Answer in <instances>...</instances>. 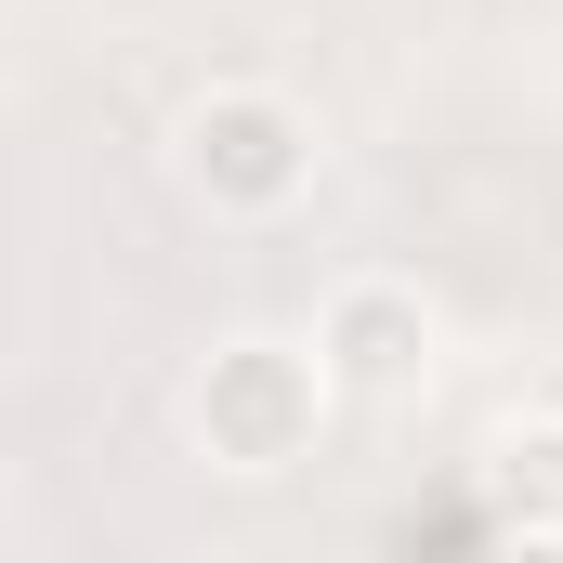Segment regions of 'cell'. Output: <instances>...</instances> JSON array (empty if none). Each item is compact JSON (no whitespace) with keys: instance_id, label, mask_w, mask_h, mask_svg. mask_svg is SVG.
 I'll use <instances>...</instances> for the list:
<instances>
[{"instance_id":"cell-1","label":"cell","mask_w":563,"mask_h":563,"mask_svg":"<svg viewBox=\"0 0 563 563\" xmlns=\"http://www.w3.org/2000/svg\"><path fill=\"white\" fill-rule=\"evenodd\" d=\"M328 367L301 354V341H223L210 367H197V445L223 459V472H288V459H314V432H328Z\"/></svg>"},{"instance_id":"cell-3","label":"cell","mask_w":563,"mask_h":563,"mask_svg":"<svg viewBox=\"0 0 563 563\" xmlns=\"http://www.w3.org/2000/svg\"><path fill=\"white\" fill-rule=\"evenodd\" d=\"M314 367H328V394H367V407L420 394V380H432V314H420V288L354 276L328 314H314Z\"/></svg>"},{"instance_id":"cell-2","label":"cell","mask_w":563,"mask_h":563,"mask_svg":"<svg viewBox=\"0 0 563 563\" xmlns=\"http://www.w3.org/2000/svg\"><path fill=\"white\" fill-rule=\"evenodd\" d=\"M170 157H184V184H197L210 210H250V223H263V210H288V197L314 184V119H301L288 92H250V79H236V92L184 106V144H170Z\"/></svg>"},{"instance_id":"cell-4","label":"cell","mask_w":563,"mask_h":563,"mask_svg":"<svg viewBox=\"0 0 563 563\" xmlns=\"http://www.w3.org/2000/svg\"><path fill=\"white\" fill-rule=\"evenodd\" d=\"M485 525H511V538H563V432H511L498 445V511Z\"/></svg>"}]
</instances>
